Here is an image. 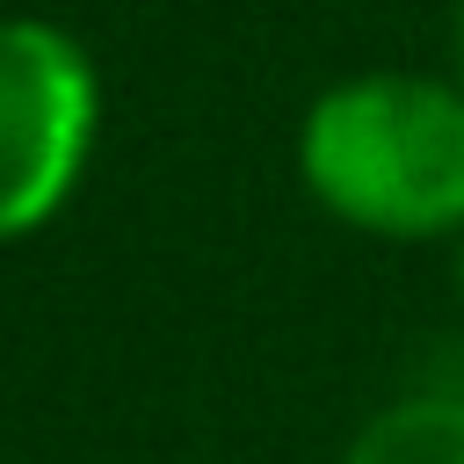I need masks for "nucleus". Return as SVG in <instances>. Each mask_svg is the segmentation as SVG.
I'll return each mask as SVG.
<instances>
[{"label":"nucleus","instance_id":"obj_1","mask_svg":"<svg viewBox=\"0 0 464 464\" xmlns=\"http://www.w3.org/2000/svg\"><path fill=\"white\" fill-rule=\"evenodd\" d=\"M297 188L319 218L384 239L435 246L464 232V87L450 72L377 65L319 87L290 138Z\"/></svg>","mask_w":464,"mask_h":464},{"label":"nucleus","instance_id":"obj_2","mask_svg":"<svg viewBox=\"0 0 464 464\" xmlns=\"http://www.w3.org/2000/svg\"><path fill=\"white\" fill-rule=\"evenodd\" d=\"M102 145V65L51 14H0V246L51 232Z\"/></svg>","mask_w":464,"mask_h":464},{"label":"nucleus","instance_id":"obj_5","mask_svg":"<svg viewBox=\"0 0 464 464\" xmlns=\"http://www.w3.org/2000/svg\"><path fill=\"white\" fill-rule=\"evenodd\" d=\"M450 246H457V261H450V268H457V304H464V232H457Z\"/></svg>","mask_w":464,"mask_h":464},{"label":"nucleus","instance_id":"obj_3","mask_svg":"<svg viewBox=\"0 0 464 464\" xmlns=\"http://www.w3.org/2000/svg\"><path fill=\"white\" fill-rule=\"evenodd\" d=\"M341 464H464V384H413L355 420Z\"/></svg>","mask_w":464,"mask_h":464},{"label":"nucleus","instance_id":"obj_4","mask_svg":"<svg viewBox=\"0 0 464 464\" xmlns=\"http://www.w3.org/2000/svg\"><path fill=\"white\" fill-rule=\"evenodd\" d=\"M450 80L464 87V0L450 7Z\"/></svg>","mask_w":464,"mask_h":464}]
</instances>
